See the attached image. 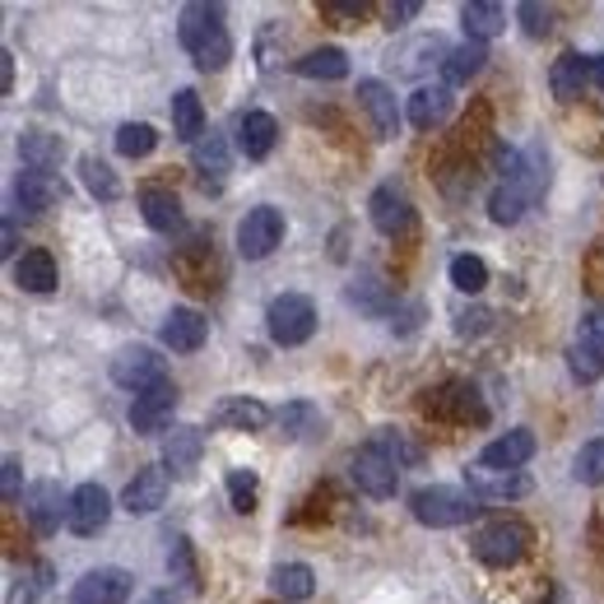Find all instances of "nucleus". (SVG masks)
I'll use <instances>...</instances> for the list:
<instances>
[{
    "label": "nucleus",
    "instance_id": "nucleus-1",
    "mask_svg": "<svg viewBox=\"0 0 604 604\" xmlns=\"http://www.w3.org/2000/svg\"><path fill=\"white\" fill-rule=\"evenodd\" d=\"M178 37H182V47L191 52V61H196L201 70H224L232 61V37H228V24H224V5H205V0L186 5Z\"/></svg>",
    "mask_w": 604,
    "mask_h": 604
},
{
    "label": "nucleus",
    "instance_id": "nucleus-2",
    "mask_svg": "<svg viewBox=\"0 0 604 604\" xmlns=\"http://www.w3.org/2000/svg\"><path fill=\"white\" fill-rule=\"evenodd\" d=\"M409 512H414L419 525L452 531V525L475 521L479 498H475V493H460V489H446V483H433V489H419L414 498H409Z\"/></svg>",
    "mask_w": 604,
    "mask_h": 604
},
{
    "label": "nucleus",
    "instance_id": "nucleus-3",
    "mask_svg": "<svg viewBox=\"0 0 604 604\" xmlns=\"http://www.w3.org/2000/svg\"><path fill=\"white\" fill-rule=\"evenodd\" d=\"M423 414L437 423H489V404L470 381H442L437 391L423 396Z\"/></svg>",
    "mask_w": 604,
    "mask_h": 604
},
{
    "label": "nucleus",
    "instance_id": "nucleus-4",
    "mask_svg": "<svg viewBox=\"0 0 604 604\" xmlns=\"http://www.w3.org/2000/svg\"><path fill=\"white\" fill-rule=\"evenodd\" d=\"M265 326H270V340L284 344V349H298L311 340V330H317V307L303 294H280L265 311Z\"/></svg>",
    "mask_w": 604,
    "mask_h": 604
},
{
    "label": "nucleus",
    "instance_id": "nucleus-5",
    "mask_svg": "<svg viewBox=\"0 0 604 604\" xmlns=\"http://www.w3.org/2000/svg\"><path fill=\"white\" fill-rule=\"evenodd\" d=\"M525 554H531V525L521 521H493L475 535V558L489 568H516Z\"/></svg>",
    "mask_w": 604,
    "mask_h": 604
},
{
    "label": "nucleus",
    "instance_id": "nucleus-6",
    "mask_svg": "<svg viewBox=\"0 0 604 604\" xmlns=\"http://www.w3.org/2000/svg\"><path fill=\"white\" fill-rule=\"evenodd\" d=\"M112 381L126 386V391H135V396H145V391H153V386L168 381V358H159L149 344H130L112 358Z\"/></svg>",
    "mask_w": 604,
    "mask_h": 604
},
{
    "label": "nucleus",
    "instance_id": "nucleus-7",
    "mask_svg": "<svg viewBox=\"0 0 604 604\" xmlns=\"http://www.w3.org/2000/svg\"><path fill=\"white\" fill-rule=\"evenodd\" d=\"M349 479L358 483V493L377 498V502L396 498V489H400L396 460L386 456V452H377V446H363V452H354V460H349Z\"/></svg>",
    "mask_w": 604,
    "mask_h": 604
},
{
    "label": "nucleus",
    "instance_id": "nucleus-8",
    "mask_svg": "<svg viewBox=\"0 0 604 604\" xmlns=\"http://www.w3.org/2000/svg\"><path fill=\"white\" fill-rule=\"evenodd\" d=\"M280 242H284V214L275 205L247 209V219L238 224V251H242V257L247 261H265Z\"/></svg>",
    "mask_w": 604,
    "mask_h": 604
},
{
    "label": "nucleus",
    "instance_id": "nucleus-9",
    "mask_svg": "<svg viewBox=\"0 0 604 604\" xmlns=\"http://www.w3.org/2000/svg\"><path fill=\"white\" fill-rule=\"evenodd\" d=\"M107 521H112V498L103 483H80V489L70 493V535H80V539H93V535H103L107 531Z\"/></svg>",
    "mask_w": 604,
    "mask_h": 604
},
{
    "label": "nucleus",
    "instance_id": "nucleus-10",
    "mask_svg": "<svg viewBox=\"0 0 604 604\" xmlns=\"http://www.w3.org/2000/svg\"><path fill=\"white\" fill-rule=\"evenodd\" d=\"M367 209H373V224H377V232H386V238H404V232H414V224H419V214L400 186H377Z\"/></svg>",
    "mask_w": 604,
    "mask_h": 604
},
{
    "label": "nucleus",
    "instance_id": "nucleus-11",
    "mask_svg": "<svg viewBox=\"0 0 604 604\" xmlns=\"http://www.w3.org/2000/svg\"><path fill=\"white\" fill-rule=\"evenodd\" d=\"M172 414H178V386L163 381V386H153V391L145 396H135L130 404V428L135 433H163V428L172 423Z\"/></svg>",
    "mask_w": 604,
    "mask_h": 604
},
{
    "label": "nucleus",
    "instance_id": "nucleus-12",
    "mask_svg": "<svg viewBox=\"0 0 604 604\" xmlns=\"http://www.w3.org/2000/svg\"><path fill=\"white\" fill-rule=\"evenodd\" d=\"M130 600V572L122 568H93L75 581L70 604H126Z\"/></svg>",
    "mask_w": 604,
    "mask_h": 604
},
{
    "label": "nucleus",
    "instance_id": "nucleus-13",
    "mask_svg": "<svg viewBox=\"0 0 604 604\" xmlns=\"http://www.w3.org/2000/svg\"><path fill=\"white\" fill-rule=\"evenodd\" d=\"M205 335H209V321L196 307H172L163 317V326H159V340L172 349V354H196V349L205 344Z\"/></svg>",
    "mask_w": 604,
    "mask_h": 604
},
{
    "label": "nucleus",
    "instance_id": "nucleus-14",
    "mask_svg": "<svg viewBox=\"0 0 604 604\" xmlns=\"http://www.w3.org/2000/svg\"><path fill=\"white\" fill-rule=\"evenodd\" d=\"M168 502V470L163 465H145V470H135V479L126 483L122 493V506L130 516H149L159 512V506Z\"/></svg>",
    "mask_w": 604,
    "mask_h": 604
},
{
    "label": "nucleus",
    "instance_id": "nucleus-15",
    "mask_svg": "<svg viewBox=\"0 0 604 604\" xmlns=\"http://www.w3.org/2000/svg\"><path fill=\"white\" fill-rule=\"evenodd\" d=\"M358 107L367 112V122H373V135H377V140H396V130H400V107H396V93L386 89L381 80H363V84H358Z\"/></svg>",
    "mask_w": 604,
    "mask_h": 604
},
{
    "label": "nucleus",
    "instance_id": "nucleus-16",
    "mask_svg": "<svg viewBox=\"0 0 604 604\" xmlns=\"http://www.w3.org/2000/svg\"><path fill=\"white\" fill-rule=\"evenodd\" d=\"M24 512H29L37 535H56L61 521H70V498H61L56 483H33L29 498H24Z\"/></svg>",
    "mask_w": 604,
    "mask_h": 604
},
{
    "label": "nucleus",
    "instance_id": "nucleus-17",
    "mask_svg": "<svg viewBox=\"0 0 604 604\" xmlns=\"http://www.w3.org/2000/svg\"><path fill=\"white\" fill-rule=\"evenodd\" d=\"M465 483H470L475 498H489V502H506V498H525V493H531V479H525L521 470H489V465L465 470Z\"/></svg>",
    "mask_w": 604,
    "mask_h": 604
},
{
    "label": "nucleus",
    "instance_id": "nucleus-18",
    "mask_svg": "<svg viewBox=\"0 0 604 604\" xmlns=\"http://www.w3.org/2000/svg\"><path fill=\"white\" fill-rule=\"evenodd\" d=\"M209 423L214 428H232V433H261V428L270 423V409L261 400L251 396H228L209 409Z\"/></svg>",
    "mask_w": 604,
    "mask_h": 604
},
{
    "label": "nucleus",
    "instance_id": "nucleus-19",
    "mask_svg": "<svg viewBox=\"0 0 604 604\" xmlns=\"http://www.w3.org/2000/svg\"><path fill=\"white\" fill-rule=\"evenodd\" d=\"M14 196H19V205H24L29 214H43V209L66 201V182L56 178V172H19Z\"/></svg>",
    "mask_w": 604,
    "mask_h": 604
},
{
    "label": "nucleus",
    "instance_id": "nucleus-20",
    "mask_svg": "<svg viewBox=\"0 0 604 604\" xmlns=\"http://www.w3.org/2000/svg\"><path fill=\"white\" fill-rule=\"evenodd\" d=\"M591 84V56H577V52H562L554 70H549V89L558 103H577L581 89Z\"/></svg>",
    "mask_w": 604,
    "mask_h": 604
},
{
    "label": "nucleus",
    "instance_id": "nucleus-21",
    "mask_svg": "<svg viewBox=\"0 0 604 604\" xmlns=\"http://www.w3.org/2000/svg\"><path fill=\"white\" fill-rule=\"evenodd\" d=\"M535 433H525V428H516V433H506V437H498V442H489L483 446V456H479V465H489V470H521L525 460L535 456Z\"/></svg>",
    "mask_w": 604,
    "mask_h": 604
},
{
    "label": "nucleus",
    "instance_id": "nucleus-22",
    "mask_svg": "<svg viewBox=\"0 0 604 604\" xmlns=\"http://www.w3.org/2000/svg\"><path fill=\"white\" fill-rule=\"evenodd\" d=\"M275 140H280V126L270 112H242L238 116V149L247 159H265V153L275 149Z\"/></svg>",
    "mask_w": 604,
    "mask_h": 604
},
{
    "label": "nucleus",
    "instance_id": "nucleus-23",
    "mask_svg": "<svg viewBox=\"0 0 604 604\" xmlns=\"http://www.w3.org/2000/svg\"><path fill=\"white\" fill-rule=\"evenodd\" d=\"M452 89L446 84H437V89H419L414 99H409V107H404V116H409V126H419V130H433V126H442L446 116H452Z\"/></svg>",
    "mask_w": 604,
    "mask_h": 604
},
{
    "label": "nucleus",
    "instance_id": "nucleus-24",
    "mask_svg": "<svg viewBox=\"0 0 604 604\" xmlns=\"http://www.w3.org/2000/svg\"><path fill=\"white\" fill-rule=\"evenodd\" d=\"M201 452H205V433L201 428H172V437L163 446V465L178 475H191L201 465Z\"/></svg>",
    "mask_w": 604,
    "mask_h": 604
},
{
    "label": "nucleus",
    "instance_id": "nucleus-25",
    "mask_svg": "<svg viewBox=\"0 0 604 604\" xmlns=\"http://www.w3.org/2000/svg\"><path fill=\"white\" fill-rule=\"evenodd\" d=\"M14 280H19V288H29V294H52V288H56V261H52V251H43V247L24 251V257H19V265H14Z\"/></svg>",
    "mask_w": 604,
    "mask_h": 604
},
{
    "label": "nucleus",
    "instance_id": "nucleus-26",
    "mask_svg": "<svg viewBox=\"0 0 604 604\" xmlns=\"http://www.w3.org/2000/svg\"><path fill=\"white\" fill-rule=\"evenodd\" d=\"M19 153H24V168H29V172H52V168H61L66 145H61V135L29 130L24 140H19Z\"/></svg>",
    "mask_w": 604,
    "mask_h": 604
},
{
    "label": "nucleus",
    "instance_id": "nucleus-27",
    "mask_svg": "<svg viewBox=\"0 0 604 604\" xmlns=\"http://www.w3.org/2000/svg\"><path fill=\"white\" fill-rule=\"evenodd\" d=\"M460 24H465L470 43H489V37H498L506 29V14L493 0H470V5H460Z\"/></svg>",
    "mask_w": 604,
    "mask_h": 604
},
{
    "label": "nucleus",
    "instance_id": "nucleus-28",
    "mask_svg": "<svg viewBox=\"0 0 604 604\" xmlns=\"http://www.w3.org/2000/svg\"><path fill=\"white\" fill-rule=\"evenodd\" d=\"M172 135H178V140H201L205 135V107H201L196 89L172 93Z\"/></svg>",
    "mask_w": 604,
    "mask_h": 604
},
{
    "label": "nucleus",
    "instance_id": "nucleus-29",
    "mask_svg": "<svg viewBox=\"0 0 604 604\" xmlns=\"http://www.w3.org/2000/svg\"><path fill=\"white\" fill-rule=\"evenodd\" d=\"M140 209H145V224H149L153 232L182 228V201L172 196V191H163V186H149L145 196H140Z\"/></svg>",
    "mask_w": 604,
    "mask_h": 604
},
{
    "label": "nucleus",
    "instance_id": "nucleus-30",
    "mask_svg": "<svg viewBox=\"0 0 604 604\" xmlns=\"http://www.w3.org/2000/svg\"><path fill=\"white\" fill-rule=\"evenodd\" d=\"M483 61H489V47H483V43H465V47H456V52H446L442 80H446V84H470L475 75L483 70Z\"/></svg>",
    "mask_w": 604,
    "mask_h": 604
},
{
    "label": "nucleus",
    "instance_id": "nucleus-31",
    "mask_svg": "<svg viewBox=\"0 0 604 604\" xmlns=\"http://www.w3.org/2000/svg\"><path fill=\"white\" fill-rule=\"evenodd\" d=\"M270 586H275L280 600H311L317 595V572H311L307 562H280Z\"/></svg>",
    "mask_w": 604,
    "mask_h": 604
},
{
    "label": "nucleus",
    "instance_id": "nucleus-32",
    "mask_svg": "<svg viewBox=\"0 0 604 604\" xmlns=\"http://www.w3.org/2000/svg\"><path fill=\"white\" fill-rule=\"evenodd\" d=\"M298 75H303V80H344L349 56L340 47H317V52H307L298 61Z\"/></svg>",
    "mask_w": 604,
    "mask_h": 604
},
{
    "label": "nucleus",
    "instance_id": "nucleus-33",
    "mask_svg": "<svg viewBox=\"0 0 604 604\" xmlns=\"http://www.w3.org/2000/svg\"><path fill=\"white\" fill-rule=\"evenodd\" d=\"M196 172H201V182L219 191L224 186V172H228V145H224V135H209V140L196 145Z\"/></svg>",
    "mask_w": 604,
    "mask_h": 604
},
{
    "label": "nucleus",
    "instance_id": "nucleus-34",
    "mask_svg": "<svg viewBox=\"0 0 604 604\" xmlns=\"http://www.w3.org/2000/svg\"><path fill=\"white\" fill-rule=\"evenodd\" d=\"M153 145H159V130L149 122H126L116 130V153H126V159H145V153H153Z\"/></svg>",
    "mask_w": 604,
    "mask_h": 604
},
{
    "label": "nucleus",
    "instance_id": "nucleus-35",
    "mask_svg": "<svg viewBox=\"0 0 604 604\" xmlns=\"http://www.w3.org/2000/svg\"><path fill=\"white\" fill-rule=\"evenodd\" d=\"M168 572H172V581H182L186 591H196V586H201L196 554H191V539H186V535L172 539V549H168Z\"/></svg>",
    "mask_w": 604,
    "mask_h": 604
},
{
    "label": "nucleus",
    "instance_id": "nucleus-36",
    "mask_svg": "<svg viewBox=\"0 0 604 604\" xmlns=\"http://www.w3.org/2000/svg\"><path fill=\"white\" fill-rule=\"evenodd\" d=\"M452 284L460 288V294H483V288H489V265H483L479 257H456L452 261Z\"/></svg>",
    "mask_w": 604,
    "mask_h": 604
},
{
    "label": "nucleus",
    "instance_id": "nucleus-37",
    "mask_svg": "<svg viewBox=\"0 0 604 604\" xmlns=\"http://www.w3.org/2000/svg\"><path fill=\"white\" fill-rule=\"evenodd\" d=\"M572 475H577V483H591V489H600L604 483V442H586L577 452V460H572Z\"/></svg>",
    "mask_w": 604,
    "mask_h": 604
},
{
    "label": "nucleus",
    "instance_id": "nucleus-38",
    "mask_svg": "<svg viewBox=\"0 0 604 604\" xmlns=\"http://www.w3.org/2000/svg\"><path fill=\"white\" fill-rule=\"evenodd\" d=\"M80 172H84V186H89L99 201H116V196H122V182H116V172H112L107 163H99V159H84V163H80Z\"/></svg>",
    "mask_w": 604,
    "mask_h": 604
},
{
    "label": "nucleus",
    "instance_id": "nucleus-39",
    "mask_svg": "<svg viewBox=\"0 0 604 604\" xmlns=\"http://www.w3.org/2000/svg\"><path fill=\"white\" fill-rule=\"evenodd\" d=\"M568 367H572L577 381H600V377H604V349L572 344V349H568Z\"/></svg>",
    "mask_w": 604,
    "mask_h": 604
},
{
    "label": "nucleus",
    "instance_id": "nucleus-40",
    "mask_svg": "<svg viewBox=\"0 0 604 604\" xmlns=\"http://www.w3.org/2000/svg\"><path fill=\"white\" fill-rule=\"evenodd\" d=\"M228 493H232V512H242V516L257 512V475H251V470H232L228 475Z\"/></svg>",
    "mask_w": 604,
    "mask_h": 604
},
{
    "label": "nucleus",
    "instance_id": "nucleus-41",
    "mask_svg": "<svg viewBox=\"0 0 604 604\" xmlns=\"http://www.w3.org/2000/svg\"><path fill=\"white\" fill-rule=\"evenodd\" d=\"M373 446L396 460V470H400V465H414V460H419V446H409V442H404L400 433H381V437H377Z\"/></svg>",
    "mask_w": 604,
    "mask_h": 604
},
{
    "label": "nucleus",
    "instance_id": "nucleus-42",
    "mask_svg": "<svg viewBox=\"0 0 604 604\" xmlns=\"http://www.w3.org/2000/svg\"><path fill=\"white\" fill-rule=\"evenodd\" d=\"M516 14H521V24H525V33H531V37H544V33L554 29V10L549 5H535V0H525Z\"/></svg>",
    "mask_w": 604,
    "mask_h": 604
},
{
    "label": "nucleus",
    "instance_id": "nucleus-43",
    "mask_svg": "<svg viewBox=\"0 0 604 604\" xmlns=\"http://www.w3.org/2000/svg\"><path fill=\"white\" fill-rule=\"evenodd\" d=\"M581 344L604 349V307H591L586 317H581Z\"/></svg>",
    "mask_w": 604,
    "mask_h": 604
},
{
    "label": "nucleus",
    "instance_id": "nucleus-44",
    "mask_svg": "<svg viewBox=\"0 0 604 604\" xmlns=\"http://www.w3.org/2000/svg\"><path fill=\"white\" fill-rule=\"evenodd\" d=\"M0 489H5V502L19 498V460H5V465H0Z\"/></svg>",
    "mask_w": 604,
    "mask_h": 604
},
{
    "label": "nucleus",
    "instance_id": "nucleus-45",
    "mask_svg": "<svg viewBox=\"0 0 604 604\" xmlns=\"http://www.w3.org/2000/svg\"><path fill=\"white\" fill-rule=\"evenodd\" d=\"M483 326H489V311H483V307H475V311H465L456 330H460V335H479Z\"/></svg>",
    "mask_w": 604,
    "mask_h": 604
},
{
    "label": "nucleus",
    "instance_id": "nucleus-46",
    "mask_svg": "<svg viewBox=\"0 0 604 604\" xmlns=\"http://www.w3.org/2000/svg\"><path fill=\"white\" fill-rule=\"evenodd\" d=\"M414 14H419V0H400V5L386 10V19H391V29H400L404 19H414Z\"/></svg>",
    "mask_w": 604,
    "mask_h": 604
},
{
    "label": "nucleus",
    "instance_id": "nucleus-47",
    "mask_svg": "<svg viewBox=\"0 0 604 604\" xmlns=\"http://www.w3.org/2000/svg\"><path fill=\"white\" fill-rule=\"evenodd\" d=\"M10 84H14V61H10V52H5V56H0V89L10 93Z\"/></svg>",
    "mask_w": 604,
    "mask_h": 604
},
{
    "label": "nucleus",
    "instance_id": "nucleus-48",
    "mask_svg": "<svg viewBox=\"0 0 604 604\" xmlns=\"http://www.w3.org/2000/svg\"><path fill=\"white\" fill-rule=\"evenodd\" d=\"M591 84L604 89V56H591Z\"/></svg>",
    "mask_w": 604,
    "mask_h": 604
},
{
    "label": "nucleus",
    "instance_id": "nucleus-49",
    "mask_svg": "<svg viewBox=\"0 0 604 604\" xmlns=\"http://www.w3.org/2000/svg\"><path fill=\"white\" fill-rule=\"evenodd\" d=\"M145 604H178V600H172V595H149Z\"/></svg>",
    "mask_w": 604,
    "mask_h": 604
}]
</instances>
